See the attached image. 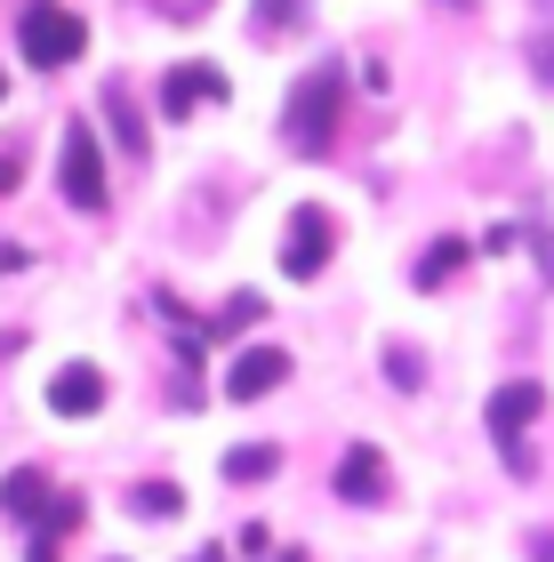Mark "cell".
I'll return each mask as SVG.
<instances>
[{
	"mask_svg": "<svg viewBox=\"0 0 554 562\" xmlns=\"http://www.w3.org/2000/svg\"><path fill=\"white\" fill-rule=\"evenodd\" d=\"M522 241H531V258H539V273L554 281V225H546V217H531V225H522Z\"/></svg>",
	"mask_w": 554,
	"mask_h": 562,
	"instance_id": "14",
	"label": "cell"
},
{
	"mask_svg": "<svg viewBox=\"0 0 554 562\" xmlns=\"http://www.w3.org/2000/svg\"><path fill=\"white\" fill-rule=\"evenodd\" d=\"M282 474V450L273 442H241V450H225V482H273Z\"/></svg>",
	"mask_w": 554,
	"mask_h": 562,
	"instance_id": "11",
	"label": "cell"
},
{
	"mask_svg": "<svg viewBox=\"0 0 554 562\" xmlns=\"http://www.w3.org/2000/svg\"><path fill=\"white\" fill-rule=\"evenodd\" d=\"M0 186H16V169H9V161H0Z\"/></svg>",
	"mask_w": 554,
	"mask_h": 562,
	"instance_id": "20",
	"label": "cell"
},
{
	"mask_svg": "<svg viewBox=\"0 0 554 562\" xmlns=\"http://www.w3.org/2000/svg\"><path fill=\"white\" fill-rule=\"evenodd\" d=\"M16 48H24V65L57 72V65H72V57L89 48V24L72 16V9H57V0H33L24 24H16Z\"/></svg>",
	"mask_w": 554,
	"mask_h": 562,
	"instance_id": "3",
	"label": "cell"
},
{
	"mask_svg": "<svg viewBox=\"0 0 554 562\" xmlns=\"http://www.w3.org/2000/svg\"><path fill=\"white\" fill-rule=\"evenodd\" d=\"M24 562H65V539H48V530H33V554Z\"/></svg>",
	"mask_w": 554,
	"mask_h": 562,
	"instance_id": "17",
	"label": "cell"
},
{
	"mask_svg": "<svg viewBox=\"0 0 554 562\" xmlns=\"http://www.w3.org/2000/svg\"><path fill=\"white\" fill-rule=\"evenodd\" d=\"M57 186H65L72 210H105V153H97L89 121H65V137H57Z\"/></svg>",
	"mask_w": 554,
	"mask_h": 562,
	"instance_id": "4",
	"label": "cell"
},
{
	"mask_svg": "<svg viewBox=\"0 0 554 562\" xmlns=\"http://www.w3.org/2000/svg\"><path fill=\"white\" fill-rule=\"evenodd\" d=\"M338 113H346V72H338V65H314L306 81L290 89V105H282V137H290V153H330Z\"/></svg>",
	"mask_w": 554,
	"mask_h": 562,
	"instance_id": "1",
	"label": "cell"
},
{
	"mask_svg": "<svg viewBox=\"0 0 554 562\" xmlns=\"http://www.w3.org/2000/svg\"><path fill=\"white\" fill-rule=\"evenodd\" d=\"M297 9H306V0H258V33H290Z\"/></svg>",
	"mask_w": 554,
	"mask_h": 562,
	"instance_id": "15",
	"label": "cell"
},
{
	"mask_svg": "<svg viewBox=\"0 0 554 562\" xmlns=\"http://www.w3.org/2000/svg\"><path fill=\"white\" fill-rule=\"evenodd\" d=\"M539 81H554V33L539 41Z\"/></svg>",
	"mask_w": 554,
	"mask_h": 562,
	"instance_id": "18",
	"label": "cell"
},
{
	"mask_svg": "<svg viewBox=\"0 0 554 562\" xmlns=\"http://www.w3.org/2000/svg\"><path fill=\"white\" fill-rule=\"evenodd\" d=\"M129 515L169 522V515H185V491H178V482H145V491H129Z\"/></svg>",
	"mask_w": 554,
	"mask_h": 562,
	"instance_id": "13",
	"label": "cell"
},
{
	"mask_svg": "<svg viewBox=\"0 0 554 562\" xmlns=\"http://www.w3.org/2000/svg\"><path fill=\"white\" fill-rule=\"evenodd\" d=\"M48 411L57 418H89V411H105V370H89V362H72L48 378Z\"/></svg>",
	"mask_w": 554,
	"mask_h": 562,
	"instance_id": "9",
	"label": "cell"
},
{
	"mask_svg": "<svg viewBox=\"0 0 554 562\" xmlns=\"http://www.w3.org/2000/svg\"><path fill=\"white\" fill-rule=\"evenodd\" d=\"M338 498L346 506H377V498H386V458H377L370 442H354L338 458Z\"/></svg>",
	"mask_w": 554,
	"mask_h": 562,
	"instance_id": "10",
	"label": "cell"
},
{
	"mask_svg": "<svg viewBox=\"0 0 554 562\" xmlns=\"http://www.w3.org/2000/svg\"><path fill=\"white\" fill-rule=\"evenodd\" d=\"M539 411H546L539 378H515V386H498V394H490V442H498V458H507L515 474L531 467V458H522V426H531Z\"/></svg>",
	"mask_w": 554,
	"mask_h": 562,
	"instance_id": "5",
	"label": "cell"
},
{
	"mask_svg": "<svg viewBox=\"0 0 554 562\" xmlns=\"http://www.w3.org/2000/svg\"><path fill=\"white\" fill-rule=\"evenodd\" d=\"M193 562H225V554H217V547H201V554H193Z\"/></svg>",
	"mask_w": 554,
	"mask_h": 562,
	"instance_id": "19",
	"label": "cell"
},
{
	"mask_svg": "<svg viewBox=\"0 0 554 562\" xmlns=\"http://www.w3.org/2000/svg\"><path fill=\"white\" fill-rule=\"evenodd\" d=\"M201 105H225V72L217 65H169L161 72V113H201Z\"/></svg>",
	"mask_w": 554,
	"mask_h": 562,
	"instance_id": "7",
	"label": "cell"
},
{
	"mask_svg": "<svg viewBox=\"0 0 554 562\" xmlns=\"http://www.w3.org/2000/svg\"><path fill=\"white\" fill-rule=\"evenodd\" d=\"M459 266H466V241H459V234H442V241H434V249L418 258V290H434V281H450Z\"/></svg>",
	"mask_w": 554,
	"mask_h": 562,
	"instance_id": "12",
	"label": "cell"
},
{
	"mask_svg": "<svg viewBox=\"0 0 554 562\" xmlns=\"http://www.w3.org/2000/svg\"><path fill=\"white\" fill-rule=\"evenodd\" d=\"M0 515L48 530V539H65V530H81V498H72V491H48L41 467H16L9 482H0Z\"/></svg>",
	"mask_w": 554,
	"mask_h": 562,
	"instance_id": "2",
	"label": "cell"
},
{
	"mask_svg": "<svg viewBox=\"0 0 554 562\" xmlns=\"http://www.w3.org/2000/svg\"><path fill=\"white\" fill-rule=\"evenodd\" d=\"M105 105H113V121H121V145L145 153V121H137V105H129V97H105Z\"/></svg>",
	"mask_w": 554,
	"mask_h": 562,
	"instance_id": "16",
	"label": "cell"
},
{
	"mask_svg": "<svg viewBox=\"0 0 554 562\" xmlns=\"http://www.w3.org/2000/svg\"><path fill=\"white\" fill-rule=\"evenodd\" d=\"M330 241H338V225L321 217V210H290V241H282V273L290 281H314L321 266H330Z\"/></svg>",
	"mask_w": 554,
	"mask_h": 562,
	"instance_id": "6",
	"label": "cell"
},
{
	"mask_svg": "<svg viewBox=\"0 0 554 562\" xmlns=\"http://www.w3.org/2000/svg\"><path fill=\"white\" fill-rule=\"evenodd\" d=\"M282 378H290V353H282V346H249L241 362L225 370V394H234V402H258V394L282 386Z\"/></svg>",
	"mask_w": 554,
	"mask_h": 562,
	"instance_id": "8",
	"label": "cell"
}]
</instances>
